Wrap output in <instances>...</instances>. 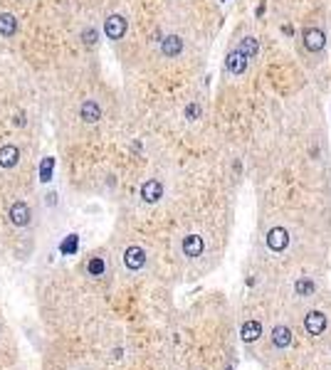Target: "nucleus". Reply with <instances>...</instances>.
Returning <instances> with one entry per match:
<instances>
[{"label":"nucleus","mask_w":331,"mask_h":370,"mask_svg":"<svg viewBox=\"0 0 331 370\" xmlns=\"http://www.w3.org/2000/svg\"><path fill=\"white\" fill-rule=\"evenodd\" d=\"M301 42H304V50L306 52H321L324 50V45H326V35H324V30L319 28H306L301 32Z\"/></svg>","instance_id":"obj_1"},{"label":"nucleus","mask_w":331,"mask_h":370,"mask_svg":"<svg viewBox=\"0 0 331 370\" xmlns=\"http://www.w3.org/2000/svg\"><path fill=\"white\" fill-rule=\"evenodd\" d=\"M326 326H329V318L324 311H309L304 316V331L309 336H321L326 331Z\"/></svg>","instance_id":"obj_2"},{"label":"nucleus","mask_w":331,"mask_h":370,"mask_svg":"<svg viewBox=\"0 0 331 370\" xmlns=\"http://www.w3.org/2000/svg\"><path fill=\"white\" fill-rule=\"evenodd\" d=\"M124 264H126L129 272L144 269V267H146V252H144V247H139V244L126 247V252H124Z\"/></svg>","instance_id":"obj_3"},{"label":"nucleus","mask_w":331,"mask_h":370,"mask_svg":"<svg viewBox=\"0 0 331 370\" xmlns=\"http://www.w3.org/2000/svg\"><path fill=\"white\" fill-rule=\"evenodd\" d=\"M265 242H267V247L272 252H284L289 247V232L284 227H272L267 232V237H265Z\"/></svg>","instance_id":"obj_4"},{"label":"nucleus","mask_w":331,"mask_h":370,"mask_svg":"<svg viewBox=\"0 0 331 370\" xmlns=\"http://www.w3.org/2000/svg\"><path fill=\"white\" fill-rule=\"evenodd\" d=\"M126 18L124 15H109L106 18V23H104V35L109 37V40H121L124 35H126Z\"/></svg>","instance_id":"obj_5"},{"label":"nucleus","mask_w":331,"mask_h":370,"mask_svg":"<svg viewBox=\"0 0 331 370\" xmlns=\"http://www.w3.org/2000/svg\"><path fill=\"white\" fill-rule=\"evenodd\" d=\"M181 250H183V255L188 257V259H198V257L205 252V242H203V237H200V234H188V237H183Z\"/></svg>","instance_id":"obj_6"},{"label":"nucleus","mask_w":331,"mask_h":370,"mask_svg":"<svg viewBox=\"0 0 331 370\" xmlns=\"http://www.w3.org/2000/svg\"><path fill=\"white\" fill-rule=\"evenodd\" d=\"M30 220H32L30 205L28 202H13V207H10V222L15 227H28Z\"/></svg>","instance_id":"obj_7"},{"label":"nucleus","mask_w":331,"mask_h":370,"mask_svg":"<svg viewBox=\"0 0 331 370\" xmlns=\"http://www.w3.org/2000/svg\"><path fill=\"white\" fill-rule=\"evenodd\" d=\"M163 198V185H161V180H146L144 185H141V200L144 202H158V200Z\"/></svg>","instance_id":"obj_8"},{"label":"nucleus","mask_w":331,"mask_h":370,"mask_svg":"<svg viewBox=\"0 0 331 370\" xmlns=\"http://www.w3.org/2000/svg\"><path fill=\"white\" fill-rule=\"evenodd\" d=\"M20 161V148L13 143L0 146V168H15Z\"/></svg>","instance_id":"obj_9"},{"label":"nucleus","mask_w":331,"mask_h":370,"mask_svg":"<svg viewBox=\"0 0 331 370\" xmlns=\"http://www.w3.org/2000/svg\"><path fill=\"white\" fill-rule=\"evenodd\" d=\"M161 52L166 55V57H178L183 52V40L178 35H168V37H163L161 40Z\"/></svg>","instance_id":"obj_10"},{"label":"nucleus","mask_w":331,"mask_h":370,"mask_svg":"<svg viewBox=\"0 0 331 370\" xmlns=\"http://www.w3.org/2000/svg\"><path fill=\"white\" fill-rule=\"evenodd\" d=\"M225 67H228L233 74H245V69H247V57L242 55L240 50H233V52L225 57Z\"/></svg>","instance_id":"obj_11"},{"label":"nucleus","mask_w":331,"mask_h":370,"mask_svg":"<svg viewBox=\"0 0 331 370\" xmlns=\"http://www.w3.org/2000/svg\"><path fill=\"white\" fill-rule=\"evenodd\" d=\"M262 336V323L260 321H245L240 328V338L245 343H255Z\"/></svg>","instance_id":"obj_12"},{"label":"nucleus","mask_w":331,"mask_h":370,"mask_svg":"<svg viewBox=\"0 0 331 370\" xmlns=\"http://www.w3.org/2000/svg\"><path fill=\"white\" fill-rule=\"evenodd\" d=\"M272 343H274V348H289L292 345V331L287 326H274L272 328Z\"/></svg>","instance_id":"obj_13"},{"label":"nucleus","mask_w":331,"mask_h":370,"mask_svg":"<svg viewBox=\"0 0 331 370\" xmlns=\"http://www.w3.org/2000/svg\"><path fill=\"white\" fill-rule=\"evenodd\" d=\"M79 116H82V121H87V124H96V121L101 118V109H99L96 101H84V104L79 106Z\"/></svg>","instance_id":"obj_14"},{"label":"nucleus","mask_w":331,"mask_h":370,"mask_svg":"<svg viewBox=\"0 0 331 370\" xmlns=\"http://www.w3.org/2000/svg\"><path fill=\"white\" fill-rule=\"evenodd\" d=\"M15 32H18V18L13 13H0V35L13 37Z\"/></svg>","instance_id":"obj_15"},{"label":"nucleus","mask_w":331,"mask_h":370,"mask_svg":"<svg viewBox=\"0 0 331 370\" xmlns=\"http://www.w3.org/2000/svg\"><path fill=\"white\" fill-rule=\"evenodd\" d=\"M238 50H240L242 55L250 59V57H255V55H257V50H260V42H257L255 37H245V40L240 42V47H238Z\"/></svg>","instance_id":"obj_16"},{"label":"nucleus","mask_w":331,"mask_h":370,"mask_svg":"<svg viewBox=\"0 0 331 370\" xmlns=\"http://www.w3.org/2000/svg\"><path fill=\"white\" fill-rule=\"evenodd\" d=\"M87 272H89V277H101L106 272V262L101 257H91L89 264H87Z\"/></svg>","instance_id":"obj_17"},{"label":"nucleus","mask_w":331,"mask_h":370,"mask_svg":"<svg viewBox=\"0 0 331 370\" xmlns=\"http://www.w3.org/2000/svg\"><path fill=\"white\" fill-rule=\"evenodd\" d=\"M294 291H297V296H311L314 294V282L306 279V277H301V279H297V284H294Z\"/></svg>","instance_id":"obj_18"},{"label":"nucleus","mask_w":331,"mask_h":370,"mask_svg":"<svg viewBox=\"0 0 331 370\" xmlns=\"http://www.w3.org/2000/svg\"><path fill=\"white\" fill-rule=\"evenodd\" d=\"M52 166H55L52 158H45V161H42V166H40V180H42V183H47V180L52 178Z\"/></svg>","instance_id":"obj_19"},{"label":"nucleus","mask_w":331,"mask_h":370,"mask_svg":"<svg viewBox=\"0 0 331 370\" xmlns=\"http://www.w3.org/2000/svg\"><path fill=\"white\" fill-rule=\"evenodd\" d=\"M96 37H99V35H96V30H91V28H87L84 32H82V40H84V45H87V47L96 45Z\"/></svg>","instance_id":"obj_20"},{"label":"nucleus","mask_w":331,"mask_h":370,"mask_svg":"<svg viewBox=\"0 0 331 370\" xmlns=\"http://www.w3.org/2000/svg\"><path fill=\"white\" fill-rule=\"evenodd\" d=\"M74 250H77V234H69V239L62 244V252H64V255H72Z\"/></svg>","instance_id":"obj_21"},{"label":"nucleus","mask_w":331,"mask_h":370,"mask_svg":"<svg viewBox=\"0 0 331 370\" xmlns=\"http://www.w3.org/2000/svg\"><path fill=\"white\" fill-rule=\"evenodd\" d=\"M185 116H188L190 121H195V118L200 116V106H198V104H190V106L185 109Z\"/></svg>","instance_id":"obj_22"},{"label":"nucleus","mask_w":331,"mask_h":370,"mask_svg":"<svg viewBox=\"0 0 331 370\" xmlns=\"http://www.w3.org/2000/svg\"><path fill=\"white\" fill-rule=\"evenodd\" d=\"M13 121H15V126H25V114H18Z\"/></svg>","instance_id":"obj_23"},{"label":"nucleus","mask_w":331,"mask_h":370,"mask_svg":"<svg viewBox=\"0 0 331 370\" xmlns=\"http://www.w3.org/2000/svg\"><path fill=\"white\" fill-rule=\"evenodd\" d=\"M228 370H233V368H228Z\"/></svg>","instance_id":"obj_24"}]
</instances>
